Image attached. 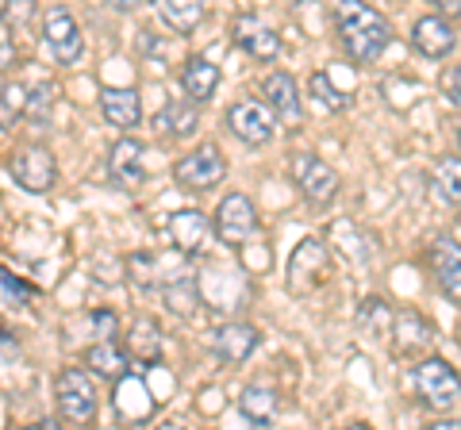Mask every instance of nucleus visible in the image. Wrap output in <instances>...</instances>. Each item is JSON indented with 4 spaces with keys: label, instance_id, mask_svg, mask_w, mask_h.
Wrapping results in <instances>:
<instances>
[{
    "label": "nucleus",
    "instance_id": "obj_1",
    "mask_svg": "<svg viewBox=\"0 0 461 430\" xmlns=\"http://www.w3.org/2000/svg\"><path fill=\"white\" fill-rule=\"evenodd\" d=\"M335 27L354 62H377L393 42V27L369 0H335Z\"/></svg>",
    "mask_w": 461,
    "mask_h": 430
},
{
    "label": "nucleus",
    "instance_id": "obj_2",
    "mask_svg": "<svg viewBox=\"0 0 461 430\" xmlns=\"http://www.w3.org/2000/svg\"><path fill=\"white\" fill-rule=\"evenodd\" d=\"M411 389L423 408L450 411L461 399V372L450 362H442V357H427V362H415L411 369Z\"/></svg>",
    "mask_w": 461,
    "mask_h": 430
},
{
    "label": "nucleus",
    "instance_id": "obj_3",
    "mask_svg": "<svg viewBox=\"0 0 461 430\" xmlns=\"http://www.w3.org/2000/svg\"><path fill=\"white\" fill-rule=\"evenodd\" d=\"M288 169H293V181H296L300 196H304L312 208H330V204H335L342 181H339V174L323 162L320 154L296 150L293 157H288Z\"/></svg>",
    "mask_w": 461,
    "mask_h": 430
},
{
    "label": "nucleus",
    "instance_id": "obj_4",
    "mask_svg": "<svg viewBox=\"0 0 461 430\" xmlns=\"http://www.w3.org/2000/svg\"><path fill=\"white\" fill-rule=\"evenodd\" d=\"M54 399H58V415H62L66 423H93L96 419V384L89 372L77 365L58 372Z\"/></svg>",
    "mask_w": 461,
    "mask_h": 430
},
{
    "label": "nucleus",
    "instance_id": "obj_5",
    "mask_svg": "<svg viewBox=\"0 0 461 430\" xmlns=\"http://www.w3.org/2000/svg\"><path fill=\"white\" fill-rule=\"evenodd\" d=\"M330 273V254L323 238H304L288 257V292L293 296H312Z\"/></svg>",
    "mask_w": 461,
    "mask_h": 430
},
{
    "label": "nucleus",
    "instance_id": "obj_6",
    "mask_svg": "<svg viewBox=\"0 0 461 430\" xmlns=\"http://www.w3.org/2000/svg\"><path fill=\"white\" fill-rule=\"evenodd\" d=\"M173 177H177L181 189L212 193L215 184L227 177V157H223L220 147L204 142V147H196V150H189L185 157H177V166H173Z\"/></svg>",
    "mask_w": 461,
    "mask_h": 430
},
{
    "label": "nucleus",
    "instance_id": "obj_7",
    "mask_svg": "<svg viewBox=\"0 0 461 430\" xmlns=\"http://www.w3.org/2000/svg\"><path fill=\"white\" fill-rule=\"evenodd\" d=\"M42 50H47L58 66H77L81 62L85 39H81V27H77L69 8H50L47 16H42Z\"/></svg>",
    "mask_w": 461,
    "mask_h": 430
},
{
    "label": "nucleus",
    "instance_id": "obj_8",
    "mask_svg": "<svg viewBox=\"0 0 461 430\" xmlns=\"http://www.w3.org/2000/svg\"><path fill=\"white\" fill-rule=\"evenodd\" d=\"M258 231V211L254 200L247 193H230L220 200V211H215V235H220L223 246L242 250L247 238Z\"/></svg>",
    "mask_w": 461,
    "mask_h": 430
},
{
    "label": "nucleus",
    "instance_id": "obj_9",
    "mask_svg": "<svg viewBox=\"0 0 461 430\" xmlns=\"http://www.w3.org/2000/svg\"><path fill=\"white\" fill-rule=\"evenodd\" d=\"M185 257L189 254H177V257H166V254H127L123 257V269L131 284L139 289H169L173 281L189 277L185 273Z\"/></svg>",
    "mask_w": 461,
    "mask_h": 430
},
{
    "label": "nucleus",
    "instance_id": "obj_10",
    "mask_svg": "<svg viewBox=\"0 0 461 430\" xmlns=\"http://www.w3.org/2000/svg\"><path fill=\"white\" fill-rule=\"evenodd\" d=\"M8 177L16 181L23 193H50L58 181V162L47 147H23L8 162Z\"/></svg>",
    "mask_w": 461,
    "mask_h": 430
},
{
    "label": "nucleus",
    "instance_id": "obj_11",
    "mask_svg": "<svg viewBox=\"0 0 461 430\" xmlns=\"http://www.w3.org/2000/svg\"><path fill=\"white\" fill-rule=\"evenodd\" d=\"M273 123H277V116H273V108L262 104V100H239V104L227 108L230 135H239L250 147H266L273 139Z\"/></svg>",
    "mask_w": 461,
    "mask_h": 430
},
{
    "label": "nucleus",
    "instance_id": "obj_12",
    "mask_svg": "<svg viewBox=\"0 0 461 430\" xmlns=\"http://www.w3.org/2000/svg\"><path fill=\"white\" fill-rule=\"evenodd\" d=\"M166 231H169L173 250H181V254H189V257H200V254L208 250V242H212L215 219H208V215L196 211V208H181V211L169 215Z\"/></svg>",
    "mask_w": 461,
    "mask_h": 430
},
{
    "label": "nucleus",
    "instance_id": "obj_13",
    "mask_svg": "<svg viewBox=\"0 0 461 430\" xmlns=\"http://www.w3.org/2000/svg\"><path fill=\"white\" fill-rule=\"evenodd\" d=\"M230 42H235L239 50H247L250 58L258 62H273L281 54V39L273 27H266L258 16H235V23H230Z\"/></svg>",
    "mask_w": 461,
    "mask_h": 430
},
{
    "label": "nucleus",
    "instance_id": "obj_14",
    "mask_svg": "<svg viewBox=\"0 0 461 430\" xmlns=\"http://www.w3.org/2000/svg\"><path fill=\"white\" fill-rule=\"evenodd\" d=\"M411 47L430 62L450 58V50L457 47V35L446 16H420L411 23Z\"/></svg>",
    "mask_w": 461,
    "mask_h": 430
},
{
    "label": "nucleus",
    "instance_id": "obj_15",
    "mask_svg": "<svg viewBox=\"0 0 461 430\" xmlns=\"http://www.w3.org/2000/svg\"><path fill=\"white\" fill-rule=\"evenodd\" d=\"M262 96H266V104L273 108V116H277L281 123L288 127H296L300 120H304V104H300V85L293 74H269L262 81Z\"/></svg>",
    "mask_w": 461,
    "mask_h": 430
},
{
    "label": "nucleus",
    "instance_id": "obj_16",
    "mask_svg": "<svg viewBox=\"0 0 461 430\" xmlns=\"http://www.w3.org/2000/svg\"><path fill=\"white\" fill-rule=\"evenodd\" d=\"M258 342H262V335H258V327L250 323H223L220 331L212 335V350L220 362L227 365H242L247 357L258 350Z\"/></svg>",
    "mask_w": 461,
    "mask_h": 430
},
{
    "label": "nucleus",
    "instance_id": "obj_17",
    "mask_svg": "<svg viewBox=\"0 0 461 430\" xmlns=\"http://www.w3.org/2000/svg\"><path fill=\"white\" fill-rule=\"evenodd\" d=\"M430 269H435V281L438 289L454 300V304H461V246L454 238H435L430 242Z\"/></svg>",
    "mask_w": 461,
    "mask_h": 430
},
{
    "label": "nucleus",
    "instance_id": "obj_18",
    "mask_svg": "<svg viewBox=\"0 0 461 430\" xmlns=\"http://www.w3.org/2000/svg\"><path fill=\"white\" fill-rule=\"evenodd\" d=\"M115 411L123 415L127 423H150L154 419V411H158V404H154V396H150V389H147V381H139V377H120L115 381Z\"/></svg>",
    "mask_w": 461,
    "mask_h": 430
},
{
    "label": "nucleus",
    "instance_id": "obj_19",
    "mask_svg": "<svg viewBox=\"0 0 461 430\" xmlns=\"http://www.w3.org/2000/svg\"><path fill=\"white\" fill-rule=\"evenodd\" d=\"M142 142L139 139H120L115 147L108 150V174L115 184H123V189H131V184H142V177H147V166H142Z\"/></svg>",
    "mask_w": 461,
    "mask_h": 430
},
{
    "label": "nucleus",
    "instance_id": "obj_20",
    "mask_svg": "<svg viewBox=\"0 0 461 430\" xmlns=\"http://www.w3.org/2000/svg\"><path fill=\"white\" fill-rule=\"evenodd\" d=\"M100 116H104L115 131H135L142 123V100L135 89H104L100 93Z\"/></svg>",
    "mask_w": 461,
    "mask_h": 430
},
{
    "label": "nucleus",
    "instance_id": "obj_21",
    "mask_svg": "<svg viewBox=\"0 0 461 430\" xmlns=\"http://www.w3.org/2000/svg\"><path fill=\"white\" fill-rule=\"evenodd\" d=\"M127 354H131L139 365H158V362H162L166 335H162V327H158V319H150V315L135 319L131 335H127Z\"/></svg>",
    "mask_w": 461,
    "mask_h": 430
},
{
    "label": "nucleus",
    "instance_id": "obj_22",
    "mask_svg": "<svg viewBox=\"0 0 461 430\" xmlns=\"http://www.w3.org/2000/svg\"><path fill=\"white\" fill-rule=\"evenodd\" d=\"M181 89L193 100H200V104H208V100L215 96V89H220V66H215L212 58H204V54H193L181 69Z\"/></svg>",
    "mask_w": 461,
    "mask_h": 430
},
{
    "label": "nucleus",
    "instance_id": "obj_23",
    "mask_svg": "<svg viewBox=\"0 0 461 430\" xmlns=\"http://www.w3.org/2000/svg\"><path fill=\"white\" fill-rule=\"evenodd\" d=\"M154 12H158V20H162L169 31L189 35V31L200 27V20H204L208 0H154Z\"/></svg>",
    "mask_w": 461,
    "mask_h": 430
},
{
    "label": "nucleus",
    "instance_id": "obj_24",
    "mask_svg": "<svg viewBox=\"0 0 461 430\" xmlns=\"http://www.w3.org/2000/svg\"><path fill=\"white\" fill-rule=\"evenodd\" d=\"M200 100H169V104L158 112V131L162 135H169V139H189V135H196V127H200Z\"/></svg>",
    "mask_w": 461,
    "mask_h": 430
},
{
    "label": "nucleus",
    "instance_id": "obj_25",
    "mask_svg": "<svg viewBox=\"0 0 461 430\" xmlns=\"http://www.w3.org/2000/svg\"><path fill=\"white\" fill-rule=\"evenodd\" d=\"M357 331H362L369 342H388L393 331H396L393 308H388L384 300H377V296L362 300V308H357Z\"/></svg>",
    "mask_w": 461,
    "mask_h": 430
},
{
    "label": "nucleus",
    "instance_id": "obj_26",
    "mask_svg": "<svg viewBox=\"0 0 461 430\" xmlns=\"http://www.w3.org/2000/svg\"><path fill=\"white\" fill-rule=\"evenodd\" d=\"M85 365H89L96 377L104 381H120L127 377V354L115 338H104V342H93L89 350H85Z\"/></svg>",
    "mask_w": 461,
    "mask_h": 430
},
{
    "label": "nucleus",
    "instance_id": "obj_27",
    "mask_svg": "<svg viewBox=\"0 0 461 430\" xmlns=\"http://www.w3.org/2000/svg\"><path fill=\"white\" fill-rule=\"evenodd\" d=\"M330 242H335V246L350 257V262H357V265L373 257V242H369V235L354 219H335V227H330Z\"/></svg>",
    "mask_w": 461,
    "mask_h": 430
},
{
    "label": "nucleus",
    "instance_id": "obj_28",
    "mask_svg": "<svg viewBox=\"0 0 461 430\" xmlns=\"http://www.w3.org/2000/svg\"><path fill=\"white\" fill-rule=\"evenodd\" d=\"M239 411H242L247 423L269 426L273 415H277V396H273L269 389H262V384H250V389H242V396H239Z\"/></svg>",
    "mask_w": 461,
    "mask_h": 430
},
{
    "label": "nucleus",
    "instance_id": "obj_29",
    "mask_svg": "<svg viewBox=\"0 0 461 430\" xmlns=\"http://www.w3.org/2000/svg\"><path fill=\"white\" fill-rule=\"evenodd\" d=\"M396 350L400 354H420L427 350V342H430V323L423 319V315H415V311H400L396 315Z\"/></svg>",
    "mask_w": 461,
    "mask_h": 430
},
{
    "label": "nucleus",
    "instance_id": "obj_30",
    "mask_svg": "<svg viewBox=\"0 0 461 430\" xmlns=\"http://www.w3.org/2000/svg\"><path fill=\"white\" fill-rule=\"evenodd\" d=\"M308 100L320 116H339V112H346V104H350V96L339 93L335 85H330V77L320 74V69L308 77Z\"/></svg>",
    "mask_w": 461,
    "mask_h": 430
},
{
    "label": "nucleus",
    "instance_id": "obj_31",
    "mask_svg": "<svg viewBox=\"0 0 461 430\" xmlns=\"http://www.w3.org/2000/svg\"><path fill=\"white\" fill-rule=\"evenodd\" d=\"M27 100H32V89H23L20 81H5V93H0V123H5V131H12V123L27 116Z\"/></svg>",
    "mask_w": 461,
    "mask_h": 430
},
{
    "label": "nucleus",
    "instance_id": "obj_32",
    "mask_svg": "<svg viewBox=\"0 0 461 430\" xmlns=\"http://www.w3.org/2000/svg\"><path fill=\"white\" fill-rule=\"evenodd\" d=\"M435 184L438 193L446 200H454V204H461V157H442V162L435 166Z\"/></svg>",
    "mask_w": 461,
    "mask_h": 430
},
{
    "label": "nucleus",
    "instance_id": "obj_33",
    "mask_svg": "<svg viewBox=\"0 0 461 430\" xmlns=\"http://www.w3.org/2000/svg\"><path fill=\"white\" fill-rule=\"evenodd\" d=\"M54 89H58L54 81H39L32 89V100H27V120L32 123H47L50 108H54Z\"/></svg>",
    "mask_w": 461,
    "mask_h": 430
},
{
    "label": "nucleus",
    "instance_id": "obj_34",
    "mask_svg": "<svg viewBox=\"0 0 461 430\" xmlns=\"http://www.w3.org/2000/svg\"><path fill=\"white\" fill-rule=\"evenodd\" d=\"M85 327H89V335H93L96 342H104V338H115V327H120V319H115V311L100 308V311L85 315Z\"/></svg>",
    "mask_w": 461,
    "mask_h": 430
},
{
    "label": "nucleus",
    "instance_id": "obj_35",
    "mask_svg": "<svg viewBox=\"0 0 461 430\" xmlns=\"http://www.w3.org/2000/svg\"><path fill=\"white\" fill-rule=\"evenodd\" d=\"M35 16V0H5V27L8 31H20L27 27V20Z\"/></svg>",
    "mask_w": 461,
    "mask_h": 430
},
{
    "label": "nucleus",
    "instance_id": "obj_36",
    "mask_svg": "<svg viewBox=\"0 0 461 430\" xmlns=\"http://www.w3.org/2000/svg\"><path fill=\"white\" fill-rule=\"evenodd\" d=\"M0 289H5V304L8 308H23L27 304V296H32V289H27V284L16 277V273H0Z\"/></svg>",
    "mask_w": 461,
    "mask_h": 430
},
{
    "label": "nucleus",
    "instance_id": "obj_37",
    "mask_svg": "<svg viewBox=\"0 0 461 430\" xmlns=\"http://www.w3.org/2000/svg\"><path fill=\"white\" fill-rule=\"evenodd\" d=\"M438 85H442V93L450 96L454 104H461V66H450V69H446Z\"/></svg>",
    "mask_w": 461,
    "mask_h": 430
},
{
    "label": "nucleus",
    "instance_id": "obj_38",
    "mask_svg": "<svg viewBox=\"0 0 461 430\" xmlns=\"http://www.w3.org/2000/svg\"><path fill=\"white\" fill-rule=\"evenodd\" d=\"M12 58H16V54H12V31L5 27V35H0V66H12Z\"/></svg>",
    "mask_w": 461,
    "mask_h": 430
},
{
    "label": "nucleus",
    "instance_id": "obj_39",
    "mask_svg": "<svg viewBox=\"0 0 461 430\" xmlns=\"http://www.w3.org/2000/svg\"><path fill=\"white\" fill-rule=\"evenodd\" d=\"M0 346H5V365H12V362H16V357H20V346H16V342H12V335H8V331L0 335Z\"/></svg>",
    "mask_w": 461,
    "mask_h": 430
},
{
    "label": "nucleus",
    "instance_id": "obj_40",
    "mask_svg": "<svg viewBox=\"0 0 461 430\" xmlns=\"http://www.w3.org/2000/svg\"><path fill=\"white\" fill-rule=\"evenodd\" d=\"M430 4H435L442 16H457V12H461V0H430Z\"/></svg>",
    "mask_w": 461,
    "mask_h": 430
},
{
    "label": "nucleus",
    "instance_id": "obj_41",
    "mask_svg": "<svg viewBox=\"0 0 461 430\" xmlns=\"http://www.w3.org/2000/svg\"><path fill=\"white\" fill-rule=\"evenodd\" d=\"M108 8H115V12H135L139 8V0H104Z\"/></svg>",
    "mask_w": 461,
    "mask_h": 430
},
{
    "label": "nucleus",
    "instance_id": "obj_42",
    "mask_svg": "<svg viewBox=\"0 0 461 430\" xmlns=\"http://www.w3.org/2000/svg\"><path fill=\"white\" fill-rule=\"evenodd\" d=\"M435 430H461V419H438V423H430Z\"/></svg>",
    "mask_w": 461,
    "mask_h": 430
},
{
    "label": "nucleus",
    "instance_id": "obj_43",
    "mask_svg": "<svg viewBox=\"0 0 461 430\" xmlns=\"http://www.w3.org/2000/svg\"><path fill=\"white\" fill-rule=\"evenodd\" d=\"M457 147H461V131H457Z\"/></svg>",
    "mask_w": 461,
    "mask_h": 430
}]
</instances>
